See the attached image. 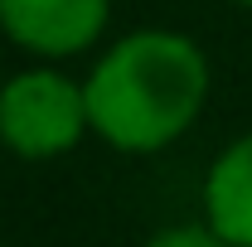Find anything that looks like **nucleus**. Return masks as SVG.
I'll return each instance as SVG.
<instances>
[{
	"label": "nucleus",
	"instance_id": "6",
	"mask_svg": "<svg viewBox=\"0 0 252 247\" xmlns=\"http://www.w3.org/2000/svg\"><path fill=\"white\" fill-rule=\"evenodd\" d=\"M238 5H252V0H238Z\"/></svg>",
	"mask_w": 252,
	"mask_h": 247
},
{
	"label": "nucleus",
	"instance_id": "5",
	"mask_svg": "<svg viewBox=\"0 0 252 247\" xmlns=\"http://www.w3.org/2000/svg\"><path fill=\"white\" fill-rule=\"evenodd\" d=\"M146 247H233V243L219 238L214 228H204V223H185V228H165V233H156Z\"/></svg>",
	"mask_w": 252,
	"mask_h": 247
},
{
	"label": "nucleus",
	"instance_id": "2",
	"mask_svg": "<svg viewBox=\"0 0 252 247\" xmlns=\"http://www.w3.org/2000/svg\"><path fill=\"white\" fill-rule=\"evenodd\" d=\"M93 126L88 93L63 73L30 68L0 88V141L25 160H49L83 141Z\"/></svg>",
	"mask_w": 252,
	"mask_h": 247
},
{
	"label": "nucleus",
	"instance_id": "3",
	"mask_svg": "<svg viewBox=\"0 0 252 247\" xmlns=\"http://www.w3.org/2000/svg\"><path fill=\"white\" fill-rule=\"evenodd\" d=\"M107 10L112 0H0V30L30 54L63 59L102 34Z\"/></svg>",
	"mask_w": 252,
	"mask_h": 247
},
{
	"label": "nucleus",
	"instance_id": "1",
	"mask_svg": "<svg viewBox=\"0 0 252 247\" xmlns=\"http://www.w3.org/2000/svg\"><path fill=\"white\" fill-rule=\"evenodd\" d=\"M83 93L93 131L107 146L146 155L194 126L209 97V63L185 34L141 30L97 63Z\"/></svg>",
	"mask_w": 252,
	"mask_h": 247
},
{
	"label": "nucleus",
	"instance_id": "4",
	"mask_svg": "<svg viewBox=\"0 0 252 247\" xmlns=\"http://www.w3.org/2000/svg\"><path fill=\"white\" fill-rule=\"evenodd\" d=\"M204 214L219 238H228L233 247H252V131L214 160L204 180Z\"/></svg>",
	"mask_w": 252,
	"mask_h": 247
}]
</instances>
